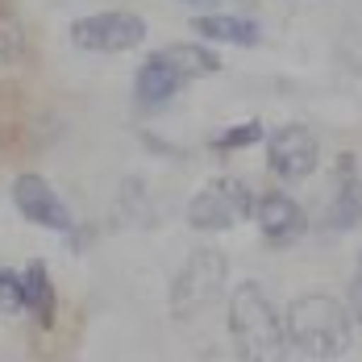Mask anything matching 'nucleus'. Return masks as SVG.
<instances>
[{
  "label": "nucleus",
  "instance_id": "obj_6",
  "mask_svg": "<svg viewBox=\"0 0 362 362\" xmlns=\"http://www.w3.org/2000/svg\"><path fill=\"white\" fill-rule=\"evenodd\" d=\"M267 163H271V171L279 175V180H308L313 171H317V163H321V142H317V134L308 129V125H300V121H291V125H279L271 138H267Z\"/></svg>",
  "mask_w": 362,
  "mask_h": 362
},
{
  "label": "nucleus",
  "instance_id": "obj_2",
  "mask_svg": "<svg viewBox=\"0 0 362 362\" xmlns=\"http://www.w3.org/2000/svg\"><path fill=\"white\" fill-rule=\"evenodd\" d=\"M229 337L242 358H275L284 350V317L254 279L238 284L229 296Z\"/></svg>",
  "mask_w": 362,
  "mask_h": 362
},
{
  "label": "nucleus",
  "instance_id": "obj_11",
  "mask_svg": "<svg viewBox=\"0 0 362 362\" xmlns=\"http://www.w3.org/2000/svg\"><path fill=\"white\" fill-rule=\"evenodd\" d=\"M21 291H25V308L37 317V325L50 329L54 325V308H59V296H54V284H50V267L34 258L25 271H21Z\"/></svg>",
  "mask_w": 362,
  "mask_h": 362
},
{
  "label": "nucleus",
  "instance_id": "obj_7",
  "mask_svg": "<svg viewBox=\"0 0 362 362\" xmlns=\"http://www.w3.org/2000/svg\"><path fill=\"white\" fill-rule=\"evenodd\" d=\"M13 209L25 221H34L42 229H54V233H71L75 229V217H71V209H67V200L42 175H34V171L17 175V183H13Z\"/></svg>",
  "mask_w": 362,
  "mask_h": 362
},
{
  "label": "nucleus",
  "instance_id": "obj_9",
  "mask_svg": "<svg viewBox=\"0 0 362 362\" xmlns=\"http://www.w3.org/2000/svg\"><path fill=\"white\" fill-rule=\"evenodd\" d=\"M187 83L171 63H163L158 54H150L138 75H134V100L142 105V109H163L167 100H175L180 96V88Z\"/></svg>",
  "mask_w": 362,
  "mask_h": 362
},
{
  "label": "nucleus",
  "instance_id": "obj_13",
  "mask_svg": "<svg viewBox=\"0 0 362 362\" xmlns=\"http://www.w3.org/2000/svg\"><path fill=\"white\" fill-rule=\"evenodd\" d=\"M267 134H262V125L258 121H242V125H229V129H221L217 138H213V150L217 154H229V150H246V146L262 142Z\"/></svg>",
  "mask_w": 362,
  "mask_h": 362
},
{
  "label": "nucleus",
  "instance_id": "obj_12",
  "mask_svg": "<svg viewBox=\"0 0 362 362\" xmlns=\"http://www.w3.org/2000/svg\"><path fill=\"white\" fill-rule=\"evenodd\" d=\"M163 63H171L183 79H204V75H217L221 71V59L213 46L204 42H180V46H167V50H154Z\"/></svg>",
  "mask_w": 362,
  "mask_h": 362
},
{
  "label": "nucleus",
  "instance_id": "obj_5",
  "mask_svg": "<svg viewBox=\"0 0 362 362\" xmlns=\"http://www.w3.org/2000/svg\"><path fill=\"white\" fill-rule=\"evenodd\" d=\"M71 42L92 54H125L146 42V21L138 13H96L71 25Z\"/></svg>",
  "mask_w": 362,
  "mask_h": 362
},
{
  "label": "nucleus",
  "instance_id": "obj_10",
  "mask_svg": "<svg viewBox=\"0 0 362 362\" xmlns=\"http://www.w3.org/2000/svg\"><path fill=\"white\" fill-rule=\"evenodd\" d=\"M192 30L204 42H229V46H258V21L246 13H209V17H192Z\"/></svg>",
  "mask_w": 362,
  "mask_h": 362
},
{
  "label": "nucleus",
  "instance_id": "obj_16",
  "mask_svg": "<svg viewBox=\"0 0 362 362\" xmlns=\"http://www.w3.org/2000/svg\"><path fill=\"white\" fill-rule=\"evenodd\" d=\"M354 288H362V254H358V279H354Z\"/></svg>",
  "mask_w": 362,
  "mask_h": 362
},
{
  "label": "nucleus",
  "instance_id": "obj_15",
  "mask_svg": "<svg viewBox=\"0 0 362 362\" xmlns=\"http://www.w3.org/2000/svg\"><path fill=\"white\" fill-rule=\"evenodd\" d=\"M183 4H192V8H221V13H246L258 0H183Z\"/></svg>",
  "mask_w": 362,
  "mask_h": 362
},
{
  "label": "nucleus",
  "instance_id": "obj_14",
  "mask_svg": "<svg viewBox=\"0 0 362 362\" xmlns=\"http://www.w3.org/2000/svg\"><path fill=\"white\" fill-rule=\"evenodd\" d=\"M0 308L4 313H21L25 308V291H21V275L17 271H0Z\"/></svg>",
  "mask_w": 362,
  "mask_h": 362
},
{
  "label": "nucleus",
  "instance_id": "obj_3",
  "mask_svg": "<svg viewBox=\"0 0 362 362\" xmlns=\"http://www.w3.org/2000/svg\"><path fill=\"white\" fill-rule=\"evenodd\" d=\"M246 217H254V196L250 187L233 175L204 183L192 200H187V225L200 233H225L233 225H242Z\"/></svg>",
  "mask_w": 362,
  "mask_h": 362
},
{
  "label": "nucleus",
  "instance_id": "obj_4",
  "mask_svg": "<svg viewBox=\"0 0 362 362\" xmlns=\"http://www.w3.org/2000/svg\"><path fill=\"white\" fill-rule=\"evenodd\" d=\"M225 275H229V262L221 250H196L187 254V262L180 267L175 284H171V304H175V317H192V313H204L225 288Z\"/></svg>",
  "mask_w": 362,
  "mask_h": 362
},
{
  "label": "nucleus",
  "instance_id": "obj_8",
  "mask_svg": "<svg viewBox=\"0 0 362 362\" xmlns=\"http://www.w3.org/2000/svg\"><path fill=\"white\" fill-rule=\"evenodd\" d=\"M254 221H258V229H262V238L271 242V246H288L296 242L300 233H304V209L291 200L288 192H267V196H258L254 200Z\"/></svg>",
  "mask_w": 362,
  "mask_h": 362
},
{
  "label": "nucleus",
  "instance_id": "obj_1",
  "mask_svg": "<svg viewBox=\"0 0 362 362\" xmlns=\"http://www.w3.org/2000/svg\"><path fill=\"white\" fill-rule=\"evenodd\" d=\"M284 341L304 358H337L350 346V313L333 296H300L284 317Z\"/></svg>",
  "mask_w": 362,
  "mask_h": 362
}]
</instances>
